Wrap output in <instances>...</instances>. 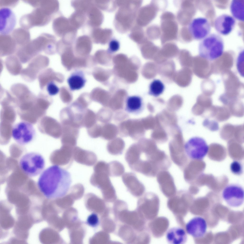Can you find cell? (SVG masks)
<instances>
[{"instance_id": "6da1fadb", "label": "cell", "mask_w": 244, "mask_h": 244, "mask_svg": "<svg viewBox=\"0 0 244 244\" xmlns=\"http://www.w3.org/2000/svg\"><path fill=\"white\" fill-rule=\"evenodd\" d=\"M71 183L69 172L53 165L42 172L37 184L39 190L45 197L52 199L65 196L69 190Z\"/></svg>"}, {"instance_id": "7a4b0ae2", "label": "cell", "mask_w": 244, "mask_h": 244, "mask_svg": "<svg viewBox=\"0 0 244 244\" xmlns=\"http://www.w3.org/2000/svg\"><path fill=\"white\" fill-rule=\"evenodd\" d=\"M166 156L164 152H153L149 150L140 148L135 146L127 150L125 158L132 170L146 176L152 177L156 175L158 169H162L160 165L165 162Z\"/></svg>"}, {"instance_id": "3957f363", "label": "cell", "mask_w": 244, "mask_h": 244, "mask_svg": "<svg viewBox=\"0 0 244 244\" xmlns=\"http://www.w3.org/2000/svg\"><path fill=\"white\" fill-rule=\"evenodd\" d=\"M224 46L223 39L220 36L215 33L210 34L199 43V56L208 61L214 60L222 55Z\"/></svg>"}, {"instance_id": "277c9868", "label": "cell", "mask_w": 244, "mask_h": 244, "mask_svg": "<svg viewBox=\"0 0 244 244\" xmlns=\"http://www.w3.org/2000/svg\"><path fill=\"white\" fill-rule=\"evenodd\" d=\"M45 161L43 156L35 152L25 153L20 158L19 165L22 170L28 176H37L43 171L45 166Z\"/></svg>"}, {"instance_id": "5b68a950", "label": "cell", "mask_w": 244, "mask_h": 244, "mask_svg": "<svg viewBox=\"0 0 244 244\" xmlns=\"http://www.w3.org/2000/svg\"><path fill=\"white\" fill-rule=\"evenodd\" d=\"M93 170L90 180L91 184L103 190L113 191L114 188L109 178L108 163L99 161L94 166Z\"/></svg>"}, {"instance_id": "8992f818", "label": "cell", "mask_w": 244, "mask_h": 244, "mask_svg": "<svg viewBox=\"0 0 244 244\" xmlns=\"http://www.w3.org/2000/svg\"><path fill=\"white\" fill-rule=\"evenodd\" d=\"M209 147L206 141L198 136L190 138L185 143L184 151L190 159L195 160L203 159L207 154Z\"/></svg>"}, {"instance_id": "52a82bcc", "label": "cell", "mask_w": 244, "mask_h": 244, "mask_svg": "<svg viewBox=\"0 0 244 244\" xmlns=\"http://www.w3.org/2000/svg\"><path fill=\"white\" fill-rule=\"evenodd\" d=\"M36 132L33 125L26 121H21L15 124L12 128V136L19 145L24 146L34 139Z\"/></svg>"}, {"instance_id": "ba28073f", "label": "cell", "mask_w": 244, "mask_h": 244, "mask_svg": "<svg viewBox=\"0 0 244 244\" xmlns=\"http://www.w3.org/2000/svg\"><path fill=\"white\" fill-rule=\"evenodd\" d=\"M53 27L56 34L61 39L74 43L77 30L71 25L68 19L62 15L59 16L54 20Z\"/></svg>"}, {"instance_id": "9c48e42d", "label": "cell", "mask_w": 244, "mask_h": 244, "mask_svg": "<svg viewBox=\"0 0 244 244\" xmlns=\"http://www.w3.org/2000/svg\"><path fill=\"white\" fill-rule=\"evenodd\" d=\"M160 18V38L161 44L163 45L168 41L177 39L178 27L174 16L167 14L161 16Z\"/></svg>"}, {"instance_id": "30bf717a", "label": "cell", "mask_w": 244, "mask_h": 244, "mask_svg": "<svg viewBox=\"0 0 244 244\" xmlns=\"http://www.w3.org/2000/svg\"><path fill=\"white\" fill-rule=\"evenodd\" d=\"M223 199L229 206L237 207L241 206L244 200V190L242 186L231 183L226 186L223 190Z\"/></svg>"}, {"instance_id": "8fae6325", "label": "cell", "mask_w": 244, "mask_h": 244, "mask_svg": "<svg viewBox=\"0 0 244 244\" xmlns=\"http://www.w3.org/2000/svg\"><path fill=\"white\" fill-rule=\"evenodd\" d=\"M188 28L192 38L196 40H200L209 34L211 27L207 19L204 17H199L191 20Z\"/></svg>"}, {"instance_id": "7c38bea8", "label": "cell", "mask_w": 244, "mask_h": 244, "mask_svg": "<svg viewBox=\"0 0 244 244\" xmlns=\"http://www.w3.org/2000/svg\"><path fill=\"white\" fill-rule=\"evenodd\" d=\"M62 145L60 149L53 152L52 161L53 165L68 168L71 166L74 160L73 151L75 147Z\"/></svg>"}, {"instance_id": "4fadbf2b", "label": "cell", "mask_w": 244, "mask_h": 244, "mask_svg": "<svg viewBox=\"0 0 244 244\" xmlns=\"http://www.w3.org/2000/svg\"><path fill=\"white\" fill-rule=\"evenodd\" d=\"M16 23V16L10 8L3 7L0 9V34L5 35L13 30Z\"/></svg>"}, {"instance_id": "5bb4252c", "label": "cell", "mask_w": 244, "mask_h": 244, "mask_svg": "<svg viewBox=\"0 0 244 244\" xmlns=\"http://www.w3.org/2000/svg\"><path fill=\"white\" fill-rule=\"evenodd\" d=\"M235 19L232 16L223 14L217 16L214 22V28L219 34L227 35L233 30L235 26Z\"/></svg>"}, {"instance_id": "9a60e30c", "label": "cell", "mask_w": 244, "mask_h": 244, "mask_svg": "<svg viewBox=\"0 0 244 244\" xmlns=\"http://www.w3.org/2000/svg\"><path fill=\"white\" fill-rule=\"evenodd\" d=\"M187 233L193 237L197 238L204 236L206 231L207 224L203 218L197 216L190 219L186 224Z\"/></svg>"}, {"instance_id": "2e32d148", "label": "cell", "mask_w": 244, "mask_h": 244, "mask_svg": "<svg viewBox=\"0 0 244 244\" xmlns=\"http://www.w3.org/2000/svg\"><path fill=\"white\" fill-rule=\"evenodd\" d=\"M73 157L77 163L88 166L94 165L97 160V156L94 152L78 147L74 148Z\"/></svg>"}, {"instance_id": "e0dca14e", "label": "cell", "mask_w": 244, "mask_h": 244, "mask_svg": "<svg viewBox=\"0 0 244 244\" xmlns=\"http://www.w3.org/2000/svg\"><path fill=\"white\" fill-rule=\"evenodd\" d=\"M166 238L170 244H183L186 242L187 236L184 229L179 227H174L167 230Z\"/></svg>"}, {"instance_id": "ac0fdd59", "label": "cell", "mask_w": 244, "mask_h": 244, "mask_svg": "<svg viewBox=\"0 0 244 244\" xmlns=\"http://www.w3.org/2000/svg\"><path fill=\"white\" fill-rule=\"evenodd\" d=\"M122 181L128 189L133 192H140L143 190L144 187L137 178L136 174L132 172L125 173L122 177Z\"/></svg>"}, {"instance_id": "d6986e66", "label": "cell", "mask_w": 244, "mask_h": 244, "mask_svg": "<svg viewBox=\"0 0 244 244\" xmlns=\"http://www.w3.org/2000/svg\"><path fill=\"white\" fill-rule=\"evenodd\" d=\"M67 81L70 89L73 91L82 88L84 86L86 80L83 72L77 71L71 74Z\"/></svg>"}, {"instance_id": "ffe728a7", "label": "cell", "mask_w": 244, "mask_h": 244, "mask_svg": "<svg viewBox=\"0 0 244 244\" xmlns=\"http://www.w3.org/2000/svg\"><path fill=\"white\" fill-rule=\"evenodd\" d=\"M244 0H233L230 5V10L232 16L240 21L244 20Z\"/></svg>"}, {"instance_id": "44dd1931", "label": "cell", "mask_w": 244, "mask_h": 244, "mask_svg": "<svg viewBox=\"0 0 244 244\" xmlns=\"http://www.w3.org/2000/svg\"><path fill=\"white\" fill-rule=\"evenodd\" d=\"M71 25L77 30L83 27L86 24V14L82 12L75 10L68 18Z\"/></svg>"}, {"instance_id": "7402d4cb", "label": "cell", "mask_w": 244, "mask_h": 244, "mask_svg": "<svg viewBox=\"0 0 244 244\" xmlns=\"http://www.w3.org/2000/svg\"><path fill=\"white\" fill-rule=\"evenodd\" d=\"M92 42L90 37L84 35L76 39L73 44L76 50L78 51H89L91 50Z\"/></svg>"}, {"instance_id": "603a6c76", "label": "cell", "mask_w": 244, "mask_h": 244, "mask_svg": "<svg viewBox=\"0 0 244 244\" xmlns=\"http://www.w3.org/2000/svg\"><path fill=\"white\" fill-rule=\"evenodd\" d=\"M142 98L137 96L128 97L126 102V110L131 112H135L139 111L142 106Z\"/></svg>"}, {"instance_id": "cb8c5ba5", "label": "cell", "mask_w": 244, "mask_h": 244, "mask_svg": "<svg viewBox=\"0 0 244 244\" xmlns=\"http://www.w3.org/2000/svg\"><path fill=\"white\" fill-rule=\"evenodd\" d=\"M108 163L110 176L119 177L124 173L125 170L124 166L119 162L114 161Z\"/></svg>"}, {"instance_id": "d4e9b609", "label": "cell", "mask_w": 244, "mask_h": 244, "mask_svg": "<svg viewBox=\"0 0 244 244\" xmlns=\"http://www.w3.org/2000/svg\"><path fill=\"white\" fill-rule=\"evenodd\" d=\"M71 4L75 10L82 12L86 14L93 5V2L92 0H73L71 1Z\"/></svg>"}, {"instance_id": "484cf974", "label": "cell", "mask_w": 244, "mask_h": 244, "mask_svg": "<svg viewBox=\"0 0 244 244\" xmlns=\"http://www.w3.org/2000/svg\"><path fill=\"white\" fill-rule=\"evenodd\" d=\"M164 89V85L160 80L155 79L150 85L148 93L150 95L157 97L163 92Z\"/></svg>"}, {"instance_id": "4316f807", "label": "cell", "mask_w": 244, "mask_h": 244, "mask_svg": "<svg viewBox=\"0 0 244 244\" xmlns=\"http://www.w3.org/2000/svg\"><path fill=\"white\" fill-rule=\"evenodd\" d=\"M230 169L234 174L238 176L241 175L243 172V166L241 162L237 160L232 161L230 165Z\"/></svg>"}, {"instance_id": "83f0119b", "label": "cell", "mask_w": 244, "mask_h": 244, "mask_svg": "<svg viewBox=\"0 0 244 244\" xmlns=\"http://www.w3.org/2000/svg\"><path fill=\"white\" fill-rule=\"evenodd\" d=\"M46 90L49 95L53 96L59 92V89L54 82L51 81L47 84Z\"/></svg>"}, {"instance_id": "f1b7e54d", "label": "cell", "mask_w": 244, "mask_h": 244, "mask_svg": "<svg viewBox=\"0 0 244 244\" xmlns=\"http://www.w3.org/2000/svg\"><path fill=\"white\" fill-rule=\"evenodd\" d=\"M151 38L152 40L158 39L160 37L161 32L160 28L158 25H152L151 26Z\"/></svg>"}, {"instance_id": "f546056e", "label": "cell", "mask_w": 244, "mask_h": 244, "mask_svg": "<svg viewBox=\"0 0 244 244\" xmlns=\"http://www.w3.org/2000/svg\"><path fill=\"white\" fill-rule=\"evenodd\" d=\"M87 222V224L91 226L95 227L96 226L99 222L97 216L95 214H92L88 217Z\"/></svg>"}, {"instance_id": "4dcf8cb0", "label": "cell", "mask_w": 244, "mask_h": 244, "mask_svg": "<svg viewBox=\"0 0 244 244\" xmlns=\"http://www.w3.org/2000/svg\"><path fill=\"white\" fill-rule=\"evenodd\" d=\"M189 34L190 35V34L188 27L184 26L181 29L179 32V36L183 41L184 42L187 41V36H188Z\"/></svg>"}, {"instance_id": "1f68e13d", "label": "cell", "mask_w": 244, "mask_h": 244, "mask_svg": "<svg viewBox=\"0 0 244 244\" xmlns=\"http://www.w3.org/2000/svg\"><path fill=\"white\" fill-rule=\"evenodd\" d=\"M109 49L112 52H115L117 51L119 48V44L117 41L113 40L111 41L109 44Z\"/></svg>"}]
</instances>
